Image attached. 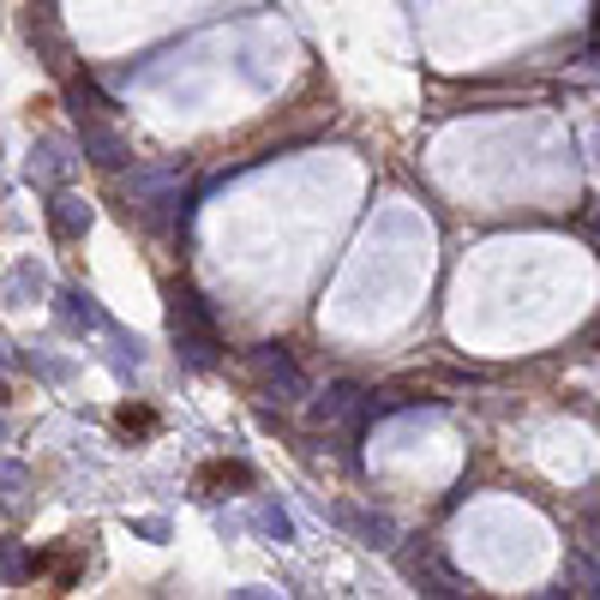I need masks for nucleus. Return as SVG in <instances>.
I'll list each match as a JSON object with an SVG mask.
<instances>
[{
  "mask_svg": "<svg viewBox=\"0 0 600 600\" xmlns=\"http://www.w3.org/2000/svg\"><path fill=\"white\" fill-rule=\"evenodd\" d=\"M174 337H181V349H186V361H211V330H204V318H199V306H193V295H174Z\"/></svg>",
  "mask_w": 600,
  "mask_h": 600,
  "instance_id": "1",
  "label": "nucleus"
},
{
  "mask_svg": "<svg viewBox=\"0 0 600 600\" xmlns=\"http://www.w3.org/2000/svg\"><path fill=\"white\" fill-rule=\"evenodd\" d=\"M228 487H247V468H240V463H211V468H199V493H204V499H223Z\"/></svg>",
  "mask_w": 600,
  "mask_h": 600,
  "instance_id": "2",
  "label": "nucleus"
},
{
  "mask_svg": "<svg viewBox=\"0 0 600 600\" xmlns=\"http://www.w3.org/2000/svg\"><path fill=\"white\" fill-rule=\"evenodd\" d=\"M55 228L60 235H84V228H91V204H79V199H55Z\"/></svg>",
  "mask_w": 600,
  "mask_h": 600,
  "instance_id": "3",
  "label": "nucleus"
},
{
  "mask_svg": "<svg viewBox=\"0 0 600 600\" xmlns=\"http://www.w3.org/2000/svg\"><path fill=\"white\" fill-rule=\"evenodd\" d=\"M114 427H121L126 439H133V432L145 439V432H157V415H150V408H121V415H114Z\"/></svg>",
  "mask_w": 600,
  "mask_h": 600,
  "instance_id": "4",
  "label": "nucleus"
},
{
  "mask_svg": "<svg viewBox=\"0 0 600 600\" xmlns=\"http://www.w3.org/2000/svg\"><path fill=\"white\" fill-rule=\"evenodd\" d=\"M19 487H24V468L7 463V468H0V505H19Z\"/></svg>",
  "mask_w": 600,
  "mask_h": 600,
  "instance_id": "5",
  "label": "nucleus"
}]
</instances>
